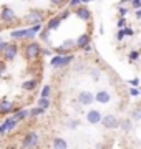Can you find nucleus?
Segmentation results:
<instances>
[{"mask_svg":"<svg viewBox=\"0 0 141 149\" xmlns=\"http://www.w3.org/2000/svg\"><path fill=\"white\" fill-rule=\"evenodd\" d=\"M58 17L61 18V22H63V20H66V18L70 17V10H68V8H66V10H63V13H60Z\"/></svg>","mask_w":141,"mask_h":149,"instance_id":"38","label":"nucleus"},{"mask_svg":"<svg viewBox=\"0 0 141 149\" xmlns=\"http://www.w3.org/2000/svg\"><path fill=\"white\" fill-rule=\"evenodd\" d=\"M91 0H82V3H90Z\"/></svg>","mask_w":141,"mask_h":149,"instance_id":"47","label":"nucleus"},{"mask_svg":"<svg viewBox=\"0 0 141 149\" xmlns=\"http://www.w3.org/2000/svg\"><path fill=\"white\" fill-rule=\"evenodd\" d=\"M15 114H13V118H15L17 121H23V119H27L28 118V109H15Z\"/></svg>","mask_w":141,"mask_h":149,"instance_id":"19","label":"nucleus"},{"mask_svg":"<svg viewBox=\"0 0 141 149\" xmlns=\"http://www.w3.org/2000/svg\"><path fill=\"white\" fill-rule=\"evenodd\" d=\"M23 55H25V58L28 61H33V60H37L40 55H42V47H40V43L32 40V42H28L23 48Z\"/></svg>","mask_w":141,"mask_h":149,"instance_id":"2","label":"nucleus"},{"mask_svg":"<svg viewBox=\"0 0 141 149\" xmlns=\"http://www.w3.org/2000/svg\"><path fill=\"white\" fill-rule=\"evenodd\" d=\"M0 20L3 22V23H12V22H15L17 20L15 10H13L10 5H3L2 7V12H0Z\"/></svg>","mask_w":141,"mask_h":149,"instance_id":"5","label":"nucleus"},{"mask_svg":"<svg viewBox=\"0 0 141 149\" xmlns=\"http://www.w3.org/2000/svg\"><path fill=\"white\" fill-rule=\"evenodd\" d=\"M75 60V55H65V56H58V55H55L53 58L50 60V66H53V68H65L68 65L71 63Z\"/></svg>","mask_w":141,"mask_h":149,"instance_id":"4","label":"nucleus"},{"mask_svg":"<svg viewBox=\"0 0 141 149\" xmlns=\"http://www.w3.org/2000/svg\"><path fill=\"white\" fill-rule=\"evenodd\" d=\"M53 50H55V53L58 55V56H65V55H70V52L63 50L61 47H57V48H53Z\"/></svg>","mask_w":141,"mask_h":149,"instance_id":"33","label":"nucleus"},{"mask_svg":"<svg viewBox=\"0 0 141 149\" xmlns=\"http://www.w3.org/2000/svg\"><path fill=\"white\" fill-rule=\"evenodd\" d=\"M52 148L53 149H68V143H66L63 138L57 136V138H53V141H52Z\"/></svg>","mask_w":141,"mask_h":149,"instance_id":"17","label":"nucleus"},{"mask_svg":"<svg viewBox=\"0 0 141 149\" xmlns=\"http://www.w3.org/2000/svg\"><path fill=\"white\" fill-rule=\"evenodd\" d=\"M38 37H40V40H43V42H48L50 40V30L43 27L40 32H38Z\"/></svg>","mask_w":141,"mask_h":149,"instance_id":"24","label":"nucleus"},{"mask_svg":"<svg viewBox=\"0 0 141 149\" xmlns=\"http://www.w3.org/2000/svg\"><path fill=\"white\" fill-rule=\"evenodd\" d=\"M5 70H7V63L5 61H0V76L5 73Z\"/></svg>","mask_w":141,"mask_h":149,"instance_id":"41","label":"nucleus"},{"mask_svg":"<svg viewBox=\"0 0 141 149\" xmlns=\"http://www.w3.org/2000/svg\"><path fill=\"white\" fill-rule=\"evenodd\" d=\"M76 101H78L80 106H90L91 103H95V96H93L91 91H80Z\"/></svg>","mask_w":141,"mask_h":149,"instance_id":"9","label":"nucleus"},{"mask_svg":"<svg viewBox=\"0 0 141 149\" xmlns=\"http://www.w3.org/2000/svg\"><path fill=\"white\" fill-rule=\"evenodd\" d=\"M101 126L105 129H116L118 128V118L114 114H103L101 116Z\"/></svg>","mask_w":141,"mask_h":149,"instance_id":"7","label":"nucleus"},{"mask_svg":"<svg viewBox=\"0 0 141 149\" xmlns=\"http://www.w3.org/2000/svg\"><path fill=\"white\" fill-rule=\"evenodd\" d=\"M130 3H131V7H133L135 10H138V8H141V0H131Z\"/></svg>","mask_w":141,"mask_h":149,"instance_id":"36","label":"nucleus"},{"mask_svg":"<svg viewBox=\"0 0 141 149\" xmlns=\"http://www.w3.org/2000/svg\"><path fill=\"white\" fill-rule=\"evenodd\" d=\"M130 95L133 96V98L140 96V88H130Z\"/></svg>","mask_w":141,"mask_h":149,"instance_id":"40","label":"nucleus"},{"mask_svg":"<svg viewBox=\"0 0 141 149\" xmlns=\"http://www.w3.org/2000/svg\"><path fill=\"white\" fill-rule=\"evenodd\" d=\"M135 17L138 18V20L141 18V8H138V10H135Z\"/></svg>","mask_w":141,"mask_h":149,"instance_id":"44","label":"nucleus"},{"mask_svg":"<svg viewBox=\"0 0 141 149\" xmlns=\"http://www.w3.org/2000/svg\"><path fill=\"white\" fill-rule=\"evenodd\" d=\"M118 128L121 129V131L128 133V131H131V129H133V121H131L130 118H125V119H118Z\"/></svg>","mask_w":141,"mask_h":149,"instance_id":"15","label":"nucleus"},{"mask_svg":"<svg viewBox=\"0 0 141 149\" xmlns=\"http://www.w3.org/2000/svg\"><path fill=\"white\" fill-rule=\"evenodd\" d=\"M50 93H52V86H50V85H45L43 88H42V91H40V98H48Z\"/></svg>","mask_w":141,"mask_h":149,"instance_id":"29","label":"nucleus"},{"mask_svg":"<svg viewBox=\"0 0 141 149\" xmlns=\"http://www.w3.org/2000/svg\"><path fill=\"white\" fill-rule=\"evenodd\" d=\"M116 25H118V30H121V28L128 27V18H121V17H119L118 22H116Z\"/></svg>","mask_w":141,"mask_h":149,"instance_id":"30","label":"nucleus"},{"mask_svg":"<svg viewBox=\"0 0 141 149\" xmlns=\"http://www.w3.org/2000/svg\"><path fill=\"white\" fill-rule=\"evenodd\" d=\"M128 85H131L133 88H138L140 86V78H133V80L128 81Z\"/></svg>","mask_w":141,"mask_h":149,"instance_id":"37","label":"nucleus"},{"mask_svg":"<svg viewBox=\"0 0 141 149\" xmlns=\"http://www.w3.org/2000/svg\"><path fill=\"white\" fill-rule=\"evenodd\" d=\"M0 43H2V38H0Z\"/></svg>","mask_w":141,"mask_h":149,"instance_id":"48","label":"nucleus"},{"mask_svg":"<svg viewBox=\"0 0 141 149\" xmlns=\"http://www.w3.org/2000/svg\"><path fill=\"white\" fill-rule=\"evenodd\" d=\"M75 15L80 18V20L83 22H88V20H91V10L88 8L87 5H78L75 8Z\"/></svg>","mask_w":141,"mask_h":149,"instance_id":"10","label":"nucleus"},{"mask_svg":"<svg viewBox=\"0 0 141 149\" xmlns=\"http://www.w3.org/2000/svg\"><path fill=\"white\" fill-rule=\"evenodd\" d=\"M50 3H52L53 7H61V5L66 3V0H50Z\"/></svg>","mask_w":141,"mask_h":149,"instance_id":"34","label":"nucleus"},{"mask_svg":"<svg viewBox=\"0 0 141 149\" xmlns=\"http://www.w3.org/2000/svg\"><path fill=\"white\" fill-rule=\"evenodd\" d=\"M88 73L91 74V78H93V80H98V78H100V74H101L98 68H90V70H88Z\"/></svg>","mask_w":141,"mask_h":149,"instance_id":"31","label":"nucleus"},{"mask_svg":"<svg viewBox=\"0 0 141 149\" xmlns=\"http://www.w3.org/2000/svg\"><path fill=\"white\" fill-rule=\"evenodd\" d=\"M121 32H123V35H125V37H133V35H135V30H133L131 27L121 28Z\"/></svg>","mask_w":141,"mask_h":149,"instance_id":"32","label":"nucleus"},{"mask_svg":"<svg viewBox=\"0 0 141 149\" xmlns=\"http://www.w3.org/2000/svg\"><path fill=\"white\" fill-rule=\"evenodd\" d=\"M80 119L78 118H71V119H68V123H66V128L68 129H78L80 128Z\"/></svg>","mask_w":141,"mask_h":149,"instance_id":"21","label":"nucleus"},{"mask_svg":"<svg viewBox=\"0 0 141 149\" xmlns=\"http://www.w3.org/2000/svg\"><path fill=\"white\" fill-rule=\"evenodd\" d=\"M138 58H140V52H138V50H131L130 53H128V60H130V63L138 61Z\"/></svg>","mask_w":141,"mask_h":149,"instance_id":"26","label":"nucleus"},{"mask_svg":"<svg viewBox=\"0 0 141 149\" xmlns=\"http://www.w3.org/2000/svg\"><path fill=\"white\" fill-rule=\"evenodd\" d=\"M38 144H40V136L37 131H27L20 141L22 149H37Z\"/></svg>","mask_w":141,"mask_h":149,"instance_id":"1","label":"nucleus"},{"mask_svg":"<svg viewBox=\"0 0 141 149\" xmlns=\"http://www.w3.org/2000/svg\"><path fill=\"white\" fill-rule=\"evenodd\" d=\"M119 2H121V5H125V3H130L131 0H119Z\"/></svg>","mask_w":141,"mask_h":149,"instance_id":"46","label":"nucleus"},{"mask_svg":"<svg viewBox=\"0 0 141 149\" xmlns=\"http://www.w3.org/2000/svg\"><path fill=\"white\" fill-rule=\"evenodd\" d=\"M93 96H95V103H100V104H108V103L111 101V95H110V91H106V90H100Z\"/></svg>","mask_w":141,"mask_h":149,"instance_id":"12","label":"nucleus"},{"mask_svg":"<svg viewBox=\"0 0 141 149\" xmlns=\"http://www.w3.org/2000/svg\"><path fill=\"white\" fill-rule=\"evenodd\" d=\"M93 50H95V47H93V43H91V42L88 43V45H85V47H83V52H85V53H91Z\"/></svg>","mask_w":141,"mask_h":149,"instance_id":"35","label":"nucleus"},{"mask_svg":"<svg viewBox=\"0 0 141 149\" xmlns=\"http://www.w3.org/2000/svg\"><path fill=\"white\" fill-rule=\"evenodd\" d=\"M60 47L63 48V50H66V52H70L71 48H75V40H71V38H68V40H63Z\"/></svg>","mask_w":141,"mask_h":149,"instance_id":"23","label":"nucleus"},{"mask_svg":"<svg viewBox=\"0 0 141 149\" xmlns=\"http://www.w3.org/2000/svg\"><path fill=\"white\" fill-rule=\"evenodd\" d=\"M96 149H106V146H105V144H98Z\"/></svg>","mask_w":141,"mask_h":149,"instance_id":"45","label":"nucleus"},{"mask_svg":"<svg viewBox=\"0 0 141 149\" xmlns=\"http://www.w3.org/2000/svg\"><path fill=\"white\" fill-rule=\"evenodd\" d=\"M131 121H140L141 119V108L140 106H136L133 111H131V118H130Z\"/></svg>","mask_w":141,"mask_h":149,"instance_id":"25","label":"nucleus"},{"mask_svg":"<svg viewBox=\"0 0 141 149\" xmlns=\"http://www.w3.org/2000/svg\"><path fill=\"white\" fill-rule=\"evenodd\" d=\"M10 37L13 40H23V38H27V28H17V30L10 32Z\"/></svg>","mask_w":141,"mask_h":149,"instance_id":"18","label":"nucleus"},{"mask_svg":"<svg viewBox=\"0 0 141 149\" xmlns=\"http://www.w3.org/2000/svg\"><path fill=\"white\" fill-rule=\"evenodd\" d=\"M42 55H47L48 56V55H52V50L50 48H42Z\"/></svg>","mask_w":141,"mask_h":149,"instance_id":"43","label":"nucleus"},{"mask_svg":"<svg viewBox=\"0 0 141 149\" xmlns=\"http://www.w3.org/2000/svg\"><path fill=\"white\" fill-rule=\"evenodd\" d=\"M18 55V45L17 43H7L5 50H3V60L5 61H13Z\"/></svg>","mask_w":141,"mask_h":149,"instance_id":"6","label":"nucleus"},{"mask_svg":"<svg viewBox=\"0 0 141 149\" xmlns=\"http://www.w3.org/2000/svg\"><path fill=\"white\" fill-rule=\"evenodd\" d=\"M68 5L70 7H78V5H82V0H68Z\"/></svg>","mask_w":141,"mask_h":149,"instance_id":"39","label":"nucleus"},{"mask_svg":"<svg viewBox=\"0 0 141 149\" xmlns=\"http://www.w3.org/2000/svg\"><path fill=\"white\" fill-rule=\"evenodd\" d=\"M37 108H40V109H48L50 108V100L48 98H40V100H38L37 101Z\"/></svg>","mask_w":141,"mask_h":149,"instance_id":"22","label":"nucleus"},{"mask_svg":"<svg viewBox=\"0 0 141 149\" xmlns=\"http://www.w3.org/2000/svg\"><path fill=\"white\" fill-rule=\"evenodd\" d=\"M123 38H125V35H123V32H121V30H118V32H116V40H118V42H121Z\"/></svg>","mask_w":141,"mask_h":149,"instance_id":"42","label":"nucleus"},{"mask_svg":"<svg viewBox=\"0 0 141 149\" xmlns=\"http://www.w3.org/2000/svg\"><path fill=\"white\" fill-rule=\"evenodd\" d=\"M101 111H98V109H88L87 113V123L88 124H100V121H101Z\"/></svg>","mask_w":141,"mask_h":149,"instance_id":"11","label":"nucleus"},{"mask_svg":"<svg viewBox=\"0 0 141 149\" xmlns=\"http://www.w3.org/2000/svg\"><path fill=\"white\" fill-rule=\"evenodd\" d=\"M17 124H18V121H17L13 116H8L5 119V121L0 124V136L5 133H10V131H13V129L17 128Z\"/></svg>","mask_w":141,"mask_h":149,"instance_id":"8","label":"nucleus"},{"mask_svg":"<svg viewBox=\"0 0 141 149\" xmlns=\"http://www.w3.org/2000/svg\"><path fill=\"white\" fill-rule=\"evenodd\" d=\"M90 42H91L90 33H82V35H80V37L75 40V47L80 48V50H83V47H85V45H88Z\"/></svg>","mask_w":141,"mask_h":149,"instance_id":"14","label":"nucleus"},{"mask_svg":"<svg viewBox=\"0 0 141 149\" xmlns=\"http://www.w3.org/2000/svg\"><path fill=\"white\" fill-rule=\"evenodd\" d=\"M128 13H130V8H128V7H125V5H119L118 7V15L121 17V18H126Z\"/></svg>","mask_w":141,"mask_h":149,"instance_id":"28","label":"nucleus"},{"mask_svg":"<svg viewBox=\"0 0 141 149\" xmlns=\"http://www.w3.org/2000/svg\"><path fill=\"white\" fill-rule=\"evenodd\" d=\"M43 109H40V108H32V109H28V116H32V118H37V116H40V114H43Z\"/></svg>","mask_w":141,"mask_h":149,"instance_id":"27","label":"nucleus"},{"mask_svg":"<svg viewBox=\"0 0 141 149\" xmlns=\"http://www.w3.org/2000/svg\"><path fill=\"white\" fill-rule=\"evenodd\" d=\"M37 88V80H27L22 83V90L25 91H33Z\"/></svg>","mask_w":141,"mask_h":149,"instance_id":"20","label":"nucleus"},{"mask_svg":"<svg viewBox=\"0 0 141 149\" xmlns=\"http://www.w3.org/2000/svg\"><path fill=\"white\" fill-rule=\"evenodd\" d=\"M45 20V13L42 10H38V8H30L27 12V15H25V22H27V25L33 27V25H42Z\"/></svg>","mask_w":141,"mask_h":149,"instance_id":"3","label":"nucleus"},{"mask_svg":"<svg viewBox=\"0 0 141 149\" xmlns=\"http://www.w3.org/2000/svg\"><path fill=\"white\" fill-rule=\"evenodd\" d=\"M60 25H61V18H60V17L57 15V17H52V18H50V20L47 22L45 28H48L50 32H52V30H57V28H58Z\"/></svg>","mask_w":141,"mask_h":149,"instance_id":"16","label":"nucleus"},{"mask_svg":"<svg viewBox=\"0 0 141 149\" xmlns=\"http://www.w3.org/2000/svg\"><path fill=\"white\" fill-rule=\"evenodd\" d=\"M15 109L17 108L13 104V101H10V100H0V113L2 114H10Z\"/></svg>","mask_w":141,"mask_h":149,"instance_id":"13","label":"nucleus"}]
</instances>
